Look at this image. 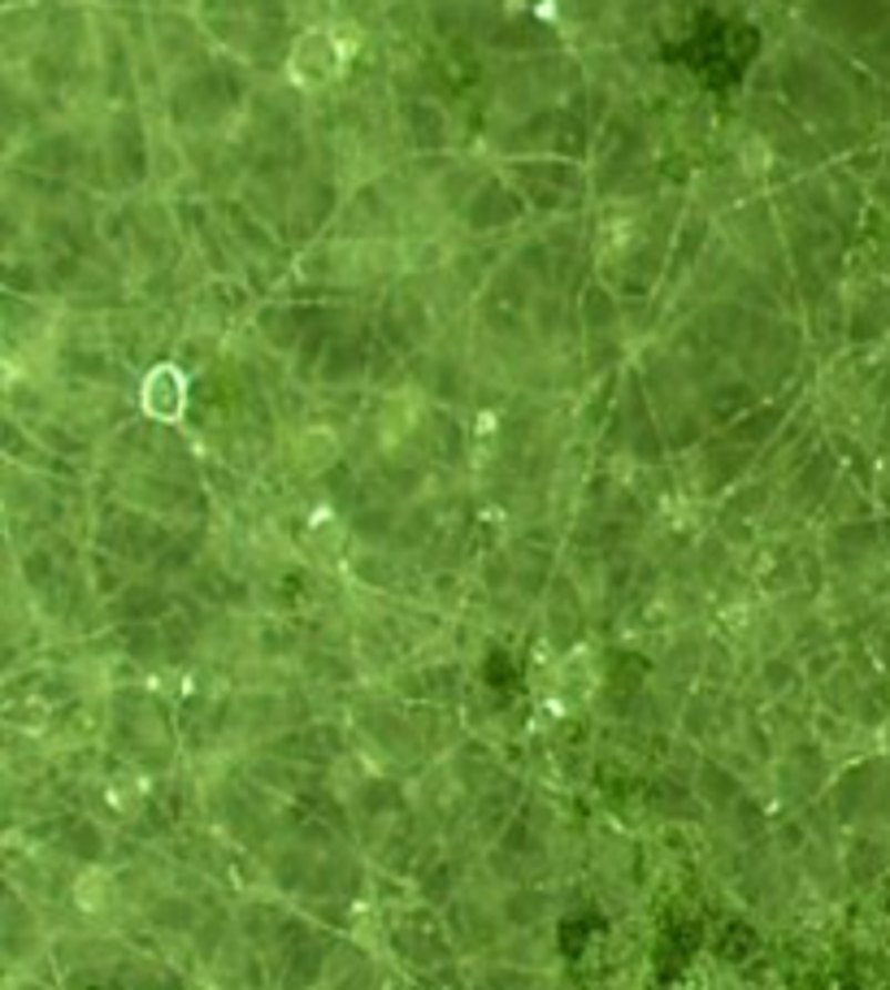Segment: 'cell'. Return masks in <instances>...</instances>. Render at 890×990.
Returning <instances> with one entry per match:
<instances>
[{
    "mask_svg": "<svg viewBox=\"0 0 890 990\" xmlns=\"http://www.w3.org/2000/svg\"><path fill=\"white\" fill-rule=\"evenodd\" d=\"M339 457V439L330 435V430H305L300 439H296V461H300V469H326L330 461Z\"/></svg>",
    "mask_w": 890,
    "mask_h": 990,
    "instance_id": "cell-3",
    "label": "cell"
},
{
    "mask_svg": "<svg viewBox=\"0 0 890 990\" xmlns=\"http://www.w3.org/2000/svg\"><path fill=\"white\" fill-rule=\"evenodd\" d=\"M352 57H357V40H348V31H339V27H314V31H305L291 44L287 74H291L296 88L321 92V88H330V83H339L348 74Z\"/></svg>",
    "mask_w": 890,
    "mask_h": 990,
    "instance_id": "cell-1",
    "label": "cell"
},
{
    "mask_svg": "<svg viewBox=\"0 0 890 990\" xmlns=\"http://www.w3.org/2000/svg\"><path fill=\"white\" fill-rule=\"evenodd\" d=\"M140 409L153 421H178L187 414V374L170 361L153 365L140 378Z\"/></svg>",
    "mask_w": 890,
    "mask_h": 990,
    "instance_id": "cell-2",
    "label": "cell"
},
{
    "mask_svg": "<svg viewBox=\"0 0 890 990\" xmlns=\"http://www.w3.org/2000/svg\"><path fill=\"white\" fill-rule=\"evenodd\" d=\"M530 4H534V9H539V4H543V0H530Z\"/></svg>",
    "mask_w": 890,
    "mask_h": 990,
    "instance_id": "cell-5",
    "label": "cell"
},
{
    "mask_svg": "<svg viewBox=\"0 0 890 990\" xmlns=\"http://www.w3.org/2000/svg\"><path fill=\"white\" fill-rule=\"evenodd\" d=\"M74 904H79L83 912H105L109 904H113V878H109L105 869H88V874L74 882Z\"/></svg>",
    "mask_w": 890,
    "mask_h": 990,
    "instance_id": "cell-4",
    "label": "cell"
}]
</instances>
